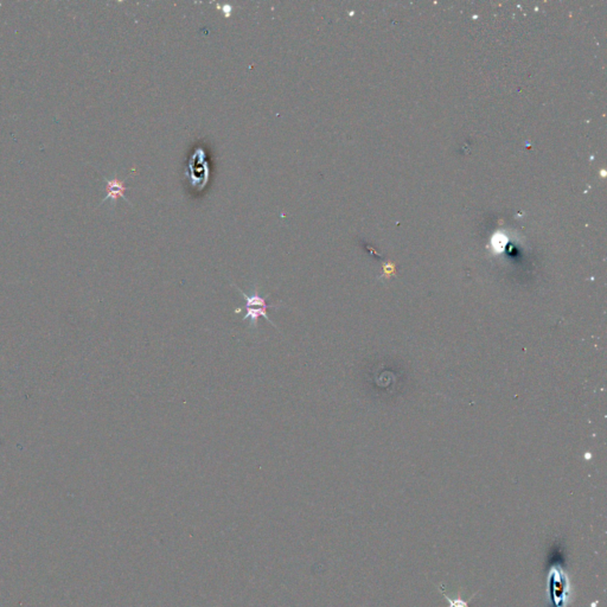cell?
Wrapping results in <instances>:
<instances>
[{"label": "cell", "instance_id": "obj_2", "mask_svg": "<svg viewBox=\"0 0 607 607\" xmlns=\"http://www.w3.org/2000/svg\"><path fill=\"white\" fill-rule=\"evenodd\" d=\"M547 595L548 599H552V603L555 607H567L572 603L571 580L559 566H555L549 571Z\"/></svg>", "mask_w": 607, "mask_h": 607}, {"label": "cell", "instance_id": "obj_1", "mask_svg": "<svg viewBox=\"0 0 607 607\" xmlns=\"http://www.w3.org/2000/svg\"><path fill=\"white\" fill-rule=\"evenodd\" d=\"M232 285L235 286L238 293L243 295L245 300H246V314L243 316V321H249V327H253L256 330V327H258V321H259L260 317H264L274 327H277V325L274 324L272 319L267 314V310L269 308H279V305H272V304L267 303V298L271 295H260L259 288H258L256 285L254 286V290H253L251 295H247L246 292H243L236 284H232Z\"/></svg>", "mask_w": 607, "mask_h": 607}, {"label": "cell", "instance_id": "obj_4", "mask_svg": "<svg viewBox=\"0 0 607 607\" xmlns=\"http://www.w3.org/2000/svg\"><path fill=\"white\" fill-rule=\"evenodd\" d=\"M441 591L444 594L445 599H446V602H449V607H469V602H470L471 599L475 598V593L471 597L469 600H465V599H462L460 597V593L458 594L457 598H451L449 594L446 593L444 590V586L441 585Z\"/></svg>", "mask_w": 607, "mask_h": 607}, {"label": "cell", "instance_id": "obj_3", "mask_svg": "<svg viewBox=\"0 0 607 607\" xmlns=\"http://www.w3.org/2000/svg\"><path fill=\"white\" fill-rule=\"evenodd\" d=\"M105 181H106L107 196L102 203L110 201V199L112 202L115 203L118 201V198H123L126 202L129 203L127 197L125 196V193L127 190L126 185H125V181H120L119 178L115 176L110 179L105 178Z\"/></svg>", "mask_w": 607, "mask_h": 607}]
</instances>
